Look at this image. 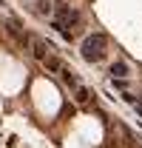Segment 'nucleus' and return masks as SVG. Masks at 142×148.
<instances>
[{"label":"nucleus","mask_w":142,"mask_h":148,"mask_svg":"<svg viewBox=\"0 0 142 148\" xmlns=\"http://www.w3.org/2000/svg\"><path fill=\"white\" fill-rule=\"evenodd\" d=\"M105 46H108V37L102 32H97V34L85 37V43H83V57L88 60V63H97V60H102L105 57Z\"/></svg>","instance_id":"nucleus-1"},{"label":"nucleus","mask_w":142,"mask_h":148,"mask_svg":"<svg viewBox=\"0 0 142 148\" xmlns=\"http://www.w3.org/2000/svg\"><path fill=\"white\" fill-rule=\"evenodd\" d=\"M31 46H34V57H37V60H46V57H48V54H46L48 49H46V43H43V40H37V37H34V40H31Z\"/></svg>","instance_id":"nucleus-2"},{"label":"nucleus","mask_w":142,"mask_h":148,"mask_svg":"<svg viewBox=\"0 0 142 148\" xmlns=\"http://www.w3.org/2000/svg\"><path fill=\"white\" fill-rule=\"evenodd\" d=\"M43 63H46V69H48V71H60V69H63V63H60V60H57V57H46V60H43Z\"/></svg>","instance_id":"nucleus-3"},{"label":"nucleus","mask_w":142,"mask_h":148,"mask_svg":"<svg viewBox=\"0 0 142 148\" xmlns=\"http://www.w3.org/2000/svg\"><path fill=\"white\" fill-rule=\"evenodd\" d=\"M37 3V14H48L54 6H51V0H34Z\"/></svg>","instance_id":"nucleus-4"},{"label":"nucleus","mask_w":142,"mask_h":148,"mask_svg":"<svg viewBox=\"0 0 142 148\" xmlns=\"http://www.w3.org/2000/svg\"><path fill=\"white\" fill-rule=\"evenodd\" d=\"M111 74H114V77H125V74H128V66H125V63H114V66H111Z\"/></svg>","instance_id":"nucleus-5"},{"label":"nucleus","mask_w":142,"mask_h":148,"mask_svg":"<svg viewBox=\"0 0 142 148\" xmlns=\"http://www.w3.org/2000/svg\"><path fill=\"white\" fill-rule=\"evenodd\" d=\"M88 100H91V91L80 86V88H77V103H88Z\"/></svg>","instance_id":"nucleus-6"},{"label":"nucleus","mask_w":142,"mask_h":148,"mask_svg":"<svg viewBox=\"0 0 142 148\" xmlns=\"http://www.w3.org/2000/svg\"><path fill=\"white\" fill-rule=\"evenodd\" d=\"M137 106H142V94H139V103H137Z\"/></svg>","instance_id":"nucleus-7"},{"label":"nucleus","mask_w":142,"mask_h":148,"mask_svg":"<svg viewBox=\"0 0 142 148\" xmlns=\"http://www.w3.org/2000/svg\"><path fill=\"white\" fill-rule=\"evenodd\" d=\"M137 108H139V114H142V106H137Z\"/></svg>","instance_id":"nucleus-8"}]
</instances>
